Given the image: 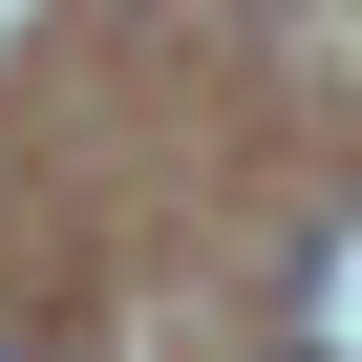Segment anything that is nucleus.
Wrapping results in <instances>:
<instances>
[{"mask_svg": "<svg viewBox=\"0 0 362 362\" xmlns=\"http://www.w3.org/2000/svg\"><path fill=\"white\" fill-rule=\"evenodd\" d=\"M0 362H64V341H0Z\"/></svg>", "mask_w": 362, "mask_h": 362, "instance_id": "f03ea898", "label": "nucleus"}, {"mask_svg": "<svg viewBox=\"0 0 362 362\" xmlns=\"http://www.w3.org/2000/svg\"><path fill=\"white\" fill-rule=\"evenodd\" d=\"M277 362H362V192L298 235V277H277Z\"/></svg>", "mask_w": 362, "mask_h": 362, "instance_id": "f257e3e1", "label": "nucleus"}]
</instances>
